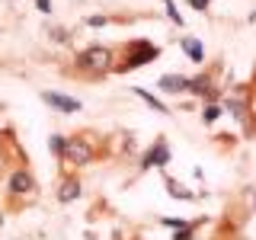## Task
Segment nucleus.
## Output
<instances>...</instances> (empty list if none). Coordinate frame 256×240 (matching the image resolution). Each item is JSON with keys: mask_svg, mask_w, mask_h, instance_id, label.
Returning <instances> with one entry per match:
<instances>
[{"mask_svg": "<svg viewBox=\"0 0 256 240\" xmlns=\"http://www.w3.org/2000/svg\"><path fill=\"white\" fill-rule=\"evenodd\" d=\"M192 228H196V224H192ZM192 228H186V230H176L173 240H192Z\"/></svg>", "mask_w": 256, "mask_h": 240, "instance_id": "21", "label": "nucleus"}, {"mask_svg": "<svg viewBox=\"0 0 256 240\" xmlns=\"http://www.w3.org/2000/svg\"><path fill=\"white\" fill-rule=\"evenodd\" d=\"M164 6H166V16H170V22L182 26V16H180V10H176V4H173V0H164Z\"/></svg>", "mask_w": 256, "mask_h": 240, "instance_id": "16", "label": "nucleus"}, {"mask_svg": "<svg viewBox=\"0 0 256 240\" xmlns=\"http://www.w3.org/2000/svg\"><path fill=\"white\" fill-rule=\"evenodd\" d=\"M189 86V77H180V74H164L160 77V90L164 93H186Z\"/></svg>", "mask_w": 256, "mask_h": 240, "instance_id": "9", "label": "nucleus"}, {"mask_svg": "<svg viewBox=\"0 0 256 240\" xmlns=\"http://www.w3.org/2000/svg\"><path fill=\"white\" fill-rule=\"evenodd\" d=\"M186 93H192V96H202V100H208V102H214V93L212 90V84H208V77H192L189 80V86H186Z\"/></svg>", "mask_w": 256, "mask_h": 240, "instance_id": "7", "label": "nucleus"}, {"mask_svg": "<svg viewBox=\"0 0 256 240\" xmlns=\"http://www.w3.org/2000/svg\"><path fill=\"white\" fill-rule=\"evenodd\" d=\"M48 36H52V42H58V45H64V42H68V29H52Z\"/></svg>", "mask_w": 256, "mask_h": 240, "instance_id": "19", "label": "nucleus"}, {"mask_svg": "<svg viewBox=\"0 0 256 240\" xmlns=\"http://www.w3.org/2000/svg\"><path fill=\"white\" fill-rule=\"evenodd\" d=\"M96 144L86 138V134H74V138H68V148H64V164L68 166H86V164H93L96 160Z\"/></svg>", "mask_w": 256, "mask_h": 240, "instance_id": "1", "label": "nucleus"}, {"mask_svg": "<svg viewBox=\"0 0 256 240\" xmlns=\"http://www.w3.org/2000/svg\"><path fill=\"white\" fill-rule=\"evenodd\" d=\"M42 102H48L52 109L58 112H80V100H70V96H61V93H52V90H42Z\"/></svg>", "mask_w": 256, "mask_h": 240, "instance_id": "6", "label": "nucleus"}, {"mask_svg": "<svg viewBox=\"0 0 256 240\" xmlns=\"http://www.w3.org/2000/svg\"><path fill=\"white\" fill-rule=\"evenodd\" d=\"M0 166H4V138H0Z\"/></svg>", "mask_w": 256, "mask_h": 240, "instance_id": "23", "label": "nucleus"}, {"mask_svg": "<svg viewBox=\"0 0 256 240\" xmlns=\"http://www.w3.org/2000/svg\"><path fill=\"white\" fill-rule=\"evenodd\" d=\"M218 116H221V109H218V102H208V106L202 109V122H205V125H212V122H218Z\"/></svg>", "mask_w": 256, "mask_h": 240, "instance_id": "15", "label": "nucleus"}, {"mask_svg": "<svg viewBox=\"0 0 256 240\" xmlns=\"http://www.w3.org/2000/svg\"><path fill=\"white\" fill-rule=\"evenodd\" d=\"M0 36H4V29H0Z\"/></svg>", "mask_w": 256, "mask_h": 240, "instance_id": "26", "label": "nucleus"}, {"mask_svg": "<svg viewBox=\"0 0 256 240\" xmlns=\"http://www.w3.org/2000/svg\"><path fill=\"white\" fill-rule=\"evenodd\" d=\"M36 6L42 16H52V0H36Z\"/></svg>", "mask_w": 256, "mask_h": 240, "instance_id": "20", "label": "nucleus"}, {"mask_svg": "<svg viewBox=\"0 0 256 240\" xmlns=\"http://www.w3.org/2000/svg\"><path fill=\"white\" fill-rule=\"evenodd\" d=\"M164 224H166V228H173V230H186V228H192V224L182 221V218H164Z\"/></svg>", "mask_w": 256, "mask_h": 240, "instance_id": "17", "label": "nucleus"}, {"mask_svg": "<svg viewBox=\"0 0 256 240\" xmlns=\"http://www.w3.org/2000/svg\"><path fill=\"white\" fill-rule=\"evenodd\" d=\"M228 109H230V116H234L237 122H246V106L240 100H228Z\"/></svg>", "mask_w": 256, "mask_h": 240, "instance_id": "14", "label": "nucleus"}, {"mask_svg": "<svg viewBox=\"0 0 256 240\" xmlns=\"http://www.w3.org/2000/svg\"><path fill=\"white\" fill-rule=\"evenodd\" d=\"M166 164H170V148H166V141H164V138H157V141H154V148L144 154L141 170H150V166H166Z\"/></svg>", "mask_w": 256, "mask_h": 240, "instance_id": "5", "label": "nucleus"}, {"mask_svg": "<svg viewBox=\"0 0 256 240\" xmlns=\"http://www.w3.org/2000/svg\"><path fill=\"white\" fill-rule=\"evenodd\" d=\"M166 189H170V196H173V198H182V202H189V198H196V192H189L186 186H180L176 180H170V176H166Z\"/></svg>", "mask_w": 256, "mask_h": 240, "instance_id": "12", "label": "nucleus"}, {"mask_svg": "<svg viewBox=\"0 0 256 240\" xmlns=\"http://www.w3.org/2000/svg\"><path fill=\"white\" fill-rule=\"evenodd\" d=\"M77 68L86 70V74L100 77L112 70V48H102V45H93V48H84V52L77 54Z\"/></svg>", "mask_w": 256, "mask_h": 240, "instance_id": "2", "label": "nucleus"}, {"mask_svg": "<svg viewBox=\"0 0 256 240\" xmlns=\"http://www.w3.org/2000/svg\"><path fill=\"white\" fill-rule=\"evenodd\" d=\"M160 54V48L157 45H150V42H144V38H138V42H132L128 45V54H125V61L122 64H116V70H138L144 68V64H150Z\"/></svg>", "mask_w": 256, "mask_h": 240, "instance_id": "3", "label": "nucleus"}, {"mask_svg": "<svg viewBox=\"0 0 256 240\" xmlns=\"http://www.w3.org/2000/svg\"><path fill=\"white\" fill-rule=\"evenodd\" d=\"M253 208H256V192H253Z\"/></svg>", "mask_w": 256, "mask_h": 240, "instance_id": "24", "label": "nucleus"}, {"mask_svg": "<svg viewBox=\"0 0 256 240\" xmlns=\"http://www.w3.org/2000/svg\"><path fill=\"white\" fill-rule=\"evenodd\" d=\"M77 196H80V180H77V176H68V180L58 186V202L68 205V202H74Z\"/></svg>", "mask_w": 256, "mask_h": 240, "instance_id": "8", "label": "nucleus"}, {"mask_svg": "<svg viewBox=\"0 0 256 240\" xmlns=\"http://www.w3.org/2000/svg\"><path fill=\"white\" fill-rule=\"evenodd\" d=\"M64 148H68V138H64V134H52V138H48V150H52V154L64 157Z\"/></svg>", "mask_w": 256, "mask_h": 240, "instance_id": "13", "label": "nucleus"}, {"mask_svg": "<svg viewBox=\"0 0 256 240\" xmlns=\"http://www.w3.org/2000/svg\"><path fill=\"white\" fill-rule=\"evenodd\" d=\"M180 45H182V52H186L196 64L205 61V48H202V42H198V38H192V36H189V38H180Z\"/></svg>", "mask_w": 256, "mask_h": 240, "instance_id": "11", "label": "nucleus"}, {"mask_svg": "<svg viewBox=\"0 0 256 240\" xmlns=\"http://www.w3.org/2000/svg\"><path fill=\"white\" fill-rule=\"evenodd\" d=\"M132 93H134V96H138V100H144V102H148V106H150V109H154V112H157V116H170V109H166V106H164V102H160V100H157V96H154V93H148V90H144V86H132Z\"/></svg>", "mask_w": 256, "mask_h": 240, "instance_id": "10", "label": "nucleus"}, {"mask_svg": "<svg viewBox=\"0 0 256 240\" xmlns=\"http://www.w3.org/2000/svg\"><path fill=\"white\" fill-rule=\"evenodd\" d=\"M109 16H86V26H93V29H100V26H109Z\"/></svg>", "mask_w": 256, "mask_h": 240, "instance_id": "18", "label": "nucleus"}, {"mask_svg": "<svg viewBox=\"0 0 256 240\" xmlns=\"http://www.w3.org/2000/svg\"><path fill=\"white\" fill-rule=\"evenodd\" d=\"M189 6H196V10L205 13V10H208V0H189Z\"/></svg>", "mask_w": 256, "mask_h": 240, "instance_id": "22", "label": "nucleus"}, {"mask_svg": "<svg viewBox=\"0 0 256 240\" xmlns=\"http://www.w3.org/2000/svg\"><path fill=\"white\" fill-rule=\"evenodd\" d=\"M0 228H4V214H0Z\"/></svg>", "mask_w": 256, "mask_h": 240, "instance_id": "25", "label": "nucleus"}, {"mask_svg": "<svg viewBox=\"0 0 256 240\" xmlns=\"http://www.w3.org/2000/svg\"><path fill=\"white\" fill-rule=\"evenodd\" d=\"M6 192H10V198H32V196L38 192L36 176H32L26 166L13 170V173H10V182H6Z\"/></svg>", "mask_w": 256, "mask_h": 240, "instance_id": "4", "label": "nucleus"}]
</instances>
